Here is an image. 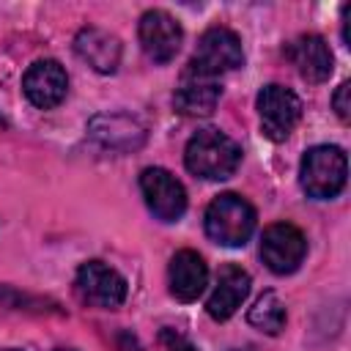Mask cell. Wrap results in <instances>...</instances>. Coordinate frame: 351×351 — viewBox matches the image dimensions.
Segmentation results:
<instances>
[{"instance_id":"11","label":"cell","mask_w":351,"mask_h":351,"mask_svg":"<svg viewBox=\"0 0 351 351\" xmlns=\"http://www.w3.org/2000/svg\"><path fill=\"white\" fill-rule=\"evenodd\" d=\"M88 134L110 151H134L145 140V126L129 112H101L88 121Z\"/></svg>"},{"instance_id":"22","label":"cell","mask_w":351,"mask_h":351,"mask_svg":"<svg viewBox=\"0 0 351 351\" xmlns=\"http://www.w3.org/2000/svg\"><path fill=\"white\" fill-rule=\"evenodd\" d=\"M0 351H16V348H0Z\"/></svg>"},{"instance_id":"6","label":"cell","mask_w":351,"mask_h":351,"mask_svg":"<svg viewBox=\"0 0 351 351\" xmlns=\"http://www.w3.org/2000/svg\"><path fill=\"white\" fill-rule=\"evenodd\" d=\"M140 192L148 211L162 222H176L186 211V189L165 167H145L140 173Z\"/></svg>"},{"instance_id":"21","label":"cell","mask_w":351,"mask_h":351,"mask_svg":"<svg viewBox=\"0 0 351 351\" xmlns=\"http://www.w3.org/2000/svg\"><path fill=\"white\" fill-rule=\"evenodd\" d=\"M55 351H77V348H55Z\"/></svg>"},{"instance_id":"18","label":"cell","mask_w":351,"mask_h":351,"mask_svg":"<svg viewBox=\"0 0 351 351\" xmlns=\"http://www.w3.org/2000/svg\"><path fill=\"white\" fill-rule=\"evenodd\" d=\"M332 107L343 123L351 121V82H340V88L332 96Z\"/></svg>"},{"instance_id":"19","label":"cell","mask_w":351,"mask_h":351,"mask_svg":"<svg viewBox=\"0 0 351 351\" xmlns=\"http://www.w3.org/2000/svg\"><path fill=\"white\" fill-rule=\"evenodd\" d=\"M162 343L167 346V351H197L186 337H181V335L173 332V329H165V332H162Z\"/></svg>"},{"instance_id":"14","label":"cell","mask_w":351,"mask_h":351,"mask_svg":"<svg viewBox=\"0 0 351 351\" xmlns=\"http://www.w3.org/2000/svg\"><path fill=\"white\" fill-rule=\"evenodd\" d=\"M167 285L178 302H195L208 285V266L195 250H178L167 266Z\"/></svg>"},{"instance_id":"20","label":"cell","mask_w":351,"mask_h":351,"mask_svg":"<svg viewBox=\"0 0 351 351\" xmlns=\"http://www.w3.org/2000/svg\"><path fill=\"white\" fill-rule=\"evenodd\" d=\"M230 351H252L250 346H244V348H230Z\"/></svg>"},{"instance_id":"15","label":"cell","mask_w":351,"mask_h":351,"mask_svg":"<svg viewBox=\"0 0 351 351\" xmlns=\"http://www.w3.org/2000/svg\"><path fill=\"white\" fill-rule=\"evenodd\" d=\"M250 274L241 269V266H222L219 274H217V285L206 302V313L214 318V321H228L239 307L241 302L247 299L250 293Z\"/></svg>"},{"instance_id":"2","label":"cell","mask_w":351,"mask_h":351,"mask_svg":"<svg viewBox=\"0 0 351 351\" xmlns=\"http://www.w3.org/2000/svg\"><path fill=\"white\" fill-rule=\"evenodd\" d=\"M206 233L219 247H244L255 230V208L236 192L217 195L206 208Z\"/></svg>"},{"instance_id":"1","label":"cell","mask_w":351,"mask_h":351,"mask_svg":"<svg viewBox=\"0 0 351 351\" xmlns=\"http://www.w3.org/2000/svg\"><path fill=\"white\" fill-rule=\"evenodd\" d=\"M184 165L192 176L206 181H222L241 165V148L219 129H200L184 148Z\"/></svg>"},{"instance_id":"3","label":"cell","mask_w":351,"mask_h":351,"mask_svg":"<svg viewBox=\"0 0 351 351\" xmlns=\"http://www.w3.org/2000/svg\"><path fill=\"white\" fill-rule=\"evenodd\" d=\"M348 178V162L337 145H313L299 165V184L315 200L337 197Z\"/></svg>"},{"instance_id":"23","label":"cell","mask_w":351,"mask_h":351,"mask_svg":"<svg viewBox=\"0 0 351 351\" xmlns=\"http://www.w3.org/2000/svg\"><path fill=\"white\" fill-rule=\"evenodd\" d=\"M0 123H3V118H0Z\"/></svg>"},{"instance_id":"10","label":"cell","mask_w":351,"mask_h":351,"mask_svg":"<svg viewBox=\"0 0 351 351\" xmlns=\"http://www.w3.org/2000/svg\"><path fill=\"white\" fill-rule=\"evenodd\" d=\"M22 90L33 107L52 110L66 99V90H69L66 69L52 58L36 60L22 77Z\"/></svg>"},{"instance_id":"9","label":"cell","mask_w":351,"mask_h":351,"mask_svg":"<svg viewBox=\"0 0 351 351\" xmlns=\"http://www.w3.org/2000/svg\"><path fill=\"white\" fill-rule=\"evenodd\" d=\"M137 36H140L143 52L154 63H170L178 55L181 41H184V30H181L178 19L162 8H151L140 16Z\"/></svg>"},{"instance_id":"13","label":"cell","mask_w":351,"mask_h":351,"mask_svg":"<svg viewBox=\"0 0 351 351\" xmlns=\"http://www.w3.org/2000/svg\"><path fill=\"white\" fill-rule=\"evenodd\" d=\"M219 96H222V88H219L217 77L200 74L186 66L181 74V82L173 93V104L181 115H211Z\"/></svg>"},{"instance_id":"12","label":"cell","mask_w":351,"mask_h":351,"mask_svg":"<svg viewBox=\"0 0 351 351\" xmlns=\"http://www.w3.org/2000/svg\"><path fill=\"white\" fill-rule=\"evenodd\" d=\"M285 55L296 66L299 77L307 80V82H324V80H329V74L335 69V58H332L329 44L315 33L296 36L285 47Z\"/></svg>"},{"instance_id":"4","label":"cell","mask_w":351,"mask_h":351,"mask_svg":"<svg viewBox=\"0 0 351 351\" xmlns=\"http://www.w3.org/2000/svg\"><path fill=\"white\" fill-rule=\"evenodd\" d=\"M189 69L208 74V77H219L225 71L241 69L244 66V49H241V38L230 30V27H208L195 47L192 60L186 63Z\"/></svg>"},{"instance_id":"17","label":"cell","mask_w":351,"mask_h":351,"mask_svg":"<svg viewBox=\"0 0 351 351\" xmlns=\"http://www.w3.org/2000/svg\"><path fill=\"white\" fill-rule=\"evenodd\" d=\"M247 321H250L255 329L266 332V335H277V332L285 326V304H282V299H280L274 291H263V293L255 299V304L250 307Z\"/></svg>"},{"instance_id":"7","label":"cell","mask_w":351,"mask_h":351,"mask_svg":"<svg viewBox=\"0 0 351 351\" xmlns=\"http://www.w3.org/2000/svg\"><path fill=\"white\" fill-rule=\"evenodd\" d=\"M74 291L85 304L112 310V307H121L126 299V280L112 266L101 261H88L77 269Z\"/></svg>"},{"instance_id":"16","label":"cell","mask_w":351,"mask_h":351,"mask_svg":"<svg viewBox=\"0 0 351 351\" xmlns=\"http://www.w3.org/2000/svg\"><path fill=\"white\" fill-rule=\"evenodd\" d=\"M74 52L99 74H112L121 63L118 36H112L101 27H82L74 38Z\"/></svg>"},{"instance_id":"8","label":"cell","mask_w":351,"mask_h":351,"mask_svg":"<svg viewBox=\"0 0 351 351\" xmlns=\"http://www.w3.org/2000/svg\"><path fill=\"white\" fill-rule=\"evenodd\" d=\"M307 255L304 233L291 222H274L261 236V258L274 274H291Z\"/></svg>"},{"instance_id":"5","label":"cell","mask_w":351,"mask_h":351,"mask_svg":"<svg viewBox=\"0 0 351 351\" xmlns=\"http://www.w3.org/2000/svg\"><path fill=\"white\" fill-rule=\"evenodd\" d=\"M255 107H258V115H261L263 134L274 143L285 140L302 118V99L291 88L277 85V82L261 88V93L255 99Z\"/></svg>"}]
</instances>
